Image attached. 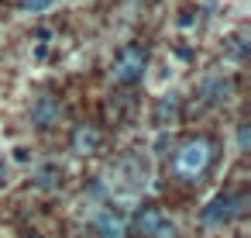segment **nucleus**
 Instances as JSON below:
<instances>
[{
    "label": "nucleus",
    "instance_id": "nucleus-1",
    "mask_svg": "<svg viewBox=\"0 0 251 238\" xmlns=\"http://www.w3.org/2000/svg\"><path fill=\"white\" fill-rule=\"evenodd\" d=\"M210 166V142L206 138H189L179 152H176V173L193 179Z\"/></svg>",
    "mask_w": 251,
    "mask_h": 238
},
{
    "label": "nucleus",
    "instance_id": "nucleus-2",
    "mask_svg": "<svg viewBox=\"0 0 251 238\" xmlns=\"http://www.w3.org/2000/svg\"><path fill=\"white\" fill-rule=\"evenodd\" d=\"M145 66H148L145 49H141V45H124L110 73H114V80H117V83H134V80H141Z\"/></svg>",
    "mask_w": 251,
    "mask_h": 238
},
{
    "label": "nucleus",
    "instance_id": "nucleus-3",
    "mask_svg": "<svg viewBox=\"0 0 251 238\" xmlns=\"http://www.w3.org/2000/svg\"><path fill=\"white\" fill-rule=\"evenodd\" d=\"M138 231L145 238H176V224L165 217V210L158 207H145L138 214Z\"/></svg>",
    "mask_w": 251,
    "mask_h": 238
},
{
    "label": "nucleus",
    "instance_id": "nucleus-4",
    "mask_svg": "<svg viewBox=\"0 0 251 238\" xmlns=\"http://www.w3.org/2000/svg\"><path fill=\"white\" fill-rule=\"evenodd\" d=\"M241 197H234V193H217L206 207H203V221L206 224H224V221H230L237 210H241Z\"/></svg>",
    "mask_w": 251,
    "mask_h": 238
},
{
    "label": "nucleus",
    "instance_id": "nucleus-5",
    "mask_svg": "<svg viewBox=\"0 0 251 238\" xmlns=\"http://www.w3.org/2000/svg\"><path fill=\"white\" fill-rule=\"evenodd\" d=\"M93 231H97V238H124V235H127V224H124V217H121V214L103 210V214L97 217Z\"/></svg>",
    "mask_w": 251,
    "mask_h": 238
},
{
    "label": "nucleus",
    "instance_id": "nucleus-6",
    "mask_svg": "<svg viewBox=\"0 0 251 238\" xmlns=\"http://www.w3.org/2000/svg\"><path fill=\"white\" fill-rule=\"evenodd\" d=\"M97 145H100V131H97V128H90V124H79V128L73 131V152H79V155H90V152H97Z\"/></svg>",
    "mask_w": 251,
    "mask_h": 238
},
{
    "label": "nucleus",
    "instance_id": "nucleus-7",
    "mask_svg": "<svg viewBox=\"0 0 251 238\" xmlns=\"http://www.w3.org/2000/svg\"><path fill=\"white\" fill-rule=\"evenodd\" d=\"M55 118H59V104H55L52 97H38V100L31 104V121H35L38 128H49Z\"/></svg>",
    "mask_w": 251,
    "mask_h": 238
},
{
    "label": "nucleus",
    "instance_id": "nucleus-8",
    "mask_svg": "<svg viewBox=\"0 0 251 238\" xmlns=\"http://www.w3.org/2000/svg\"><path fill=\"white\" fill-rule=\"evenodd\" d=\"M203 93H206L210 104H224V100L230 97V83H227V80H206V83H203Z\"/></svg>",
    "mask_w": 251,
    "mask_h": 238
},
{
    "label": "nucleus",
    "instance_id": "nucleus-9",
    "mask_svg": "<svg viewBox=\"0 0 251 238\" xmlns=\"http://www.w3.org/2000/svg\"><path fill=\"white\" fill-rule=\"evenodd\" d=\"M18 4H21L25 14H38V11H49L55 0H18Z\"/></svg>",
    "mask_w": 251,
    "mask_h": 238
},
{
    "label": "nucleus",
    "instance_id": "nucleus-10",
    "mask_svg": "<svg viewBox=\"0 0 251 238\" xmlns=\"http://www.w3.org/2000/svg\"><path fill=\"white\" fill-rule=\"evenodd\" d=\"M165 118H169V121L176 118V100H162V104H158V124H165Z\"/></svg>",
    "mask_w": 251,
    "mask_h": 238
},
{
    "label": "nucleus",
    "instance_id": "nucleus-11",
    "mask_svg": "<svg viewBox=\"0 0 251 238\" xmlns=\"http://www.w3.org/2000/svg\"><path fill=\"white\" fill-rule=\"evenodd\" d=\"M227 56H234V59H241V56H244V35H234V38H230Z\"/></svg>",
    "mask_w": 251,
    "mask_h": 238
},
{
    "label": "nucleus",
    "instance_id": "nucleus-12",
    "mask_svg": "<svg viewBox=\"0 0 251 238\" xmlns=\"http://www.w3.org/2000/svg\"><path fill=\"white\" fill-rule=\"evenodd\" d=\"M237 142H241V149H248V124L237 128Z\"/></svg>",
    "mask_w": 251,
    "mask_h": 238
}]
</instances>
